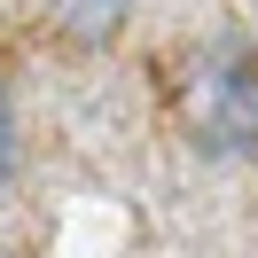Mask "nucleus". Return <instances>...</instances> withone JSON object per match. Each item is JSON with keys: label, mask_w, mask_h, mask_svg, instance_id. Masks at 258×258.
<instances>
[{"label": "nucleus", "mask_w": 258, "mask_h": 258, "mask_svg": "<svg viewBox=\"0 0 258 258\" xmlns=\"http://www.w3.org/2000/svg\"><path fill=\"white\" fill-rule=\"evenodd\" d=\"M204 141L211 149H235V157H250L258 149V63H219L204 79Z\"/></svg>", "instance_id": "obj_1"}, {"label": "nucleus", "mask_w": 258, "mask_h": 258, "mask_svg": "<svg viewBox=\"0 0 258 258\" xmlns=\"http://www.w3.org/2000/svg\"><path fill=\"white\" fill-rule=\"evenodd\" d=\"M16 172V117H8V86H0V180Z\"/></svg>", "instance_id": "obj_3"}, {"label": "nucleus", "mask_w": 258, "mask_h": 258, "mask_svg": "<svg viewBox=\"0 0 258 258\" xmlns=\"http://www.w3.org/2000/svg\"><path fill=\"white\" fill-rule=\"evenodd\" d=\"M125 8H133V0H55V16H63L79 39H117Z\"/></svg>", "instance_id": "obj_2"}]
</instances>
